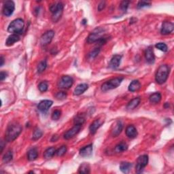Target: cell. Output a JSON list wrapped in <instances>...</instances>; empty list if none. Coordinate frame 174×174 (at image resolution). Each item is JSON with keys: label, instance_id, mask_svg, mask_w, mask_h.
I'll return each instance as SVG.
<instances>
[{"label": "cell", "instance_id": "1", "mask_svg": "<svg viewBox=\"0 0 174 174\" xmlns=\"http://www.w3.org/2000/svg\"><path fill=\"white\" fill-rule=\"evenodd\" d=\"M21 125L18 122H12L8 125L5 134V140L8 142H12L14 141L22 131Z\"/></svg>", "mask_w": 174, "mask_h": 174}, {"label": "cell", "instance_id": "2", "mask_svg": "<svg viewBox=\"0 0 174 174\" xmlns=\"http://www.w3.org/2000/svg\"><path fill=\"white\" fill-rule=\"evenodd\" d=\"M170 68L167 65H161L158 68L155 74V80L159 84H164L169 75Z\"/></svg>", "mask_w": 174, "mask_h": 174}, {"label": "cell", "instance_id": "3", "mask_svg": "<svg viewBox=\"0 0 174 174\" xmlns=\"http://www.w3.org/2000/svg\"><path fill=\"white\" fill-rule=\"evenodd\" d=\"M24 27V23L23 19L16 18L10 23L9 26L8 27V31L9 33H12V34L20 35L23 34Z\"/></svg>", "mask_w": 174, "mask_h": 174}, {"label": "cell", "instance_id": "4", "mask_svg": "<svg viewBox=\"0 0 174 174\" xmlns=\"http://www.w3.org/2000/svg\"><path fill=\"white\" fill-rule=\"evenodd\" d=\"M50 11L53 14L52 20L54 23H56L61 18L63 11V4L61 2L54 3L50 6Z\"/></svg>", "mask_w": 174, "mask_h": 174}, {"label": "cell", "instance_id": "5", "mask_svg": "<svg viewBox=\"0 0 174 174\" xmlns=\"http://www.w3.org/2000/svg\"><path fill=\"white\" fill-rule=\"evenodd\" d=\"M124 80V78L122 77H117L111 79L103 83L102 85V91L103 92H106L110 90L116 89L121 85L122 80Z\"/></svg>", "mask_w": 174, "mask_h": 174}, {"label": "cell", "instance_id": "6", "mask_svg": "<svg viewBox=\"0 0 174 174\" xmlns=\"http://www.w3.org/2000/svg\"><path fill=\"white\" fill-rule=\"evenodd\" d=\"M105 29L102 27H98V28L95 29L91 33V34L89 35L87 37V42L89 44H92L97 42L103 36H104Z\"/></svg>", "mask_w": 174, "mask_h": 174}, {"label": "cell", "instance_id": "7", "mask_svg": "<svg viewBox=\"0 0 174 174\" xmlns=\"http://www.w3.org/2000/svg\"><path fill=\"white\" fill-rule=\"evenodd\" d=\"M148 163V156L146 154L141 155L139 156L137 160V164L135 167L136 173H140L143 171L144 168L146 167V165Z\"/></svg>", "mask_w": 174, "mask_h": 174}, {"label": "cell", "instance_id": "8", "mask_svg": "<svg viewBox=\"0 0 174 174\" xmlns=\"http://www.w3.org/2000/svg\"><path fill=\"white\" fill-rule=\"evenodd\" d=\"M73 80L72 77L68 76H63L60 78L58 82V87L61 89H69L73 85Z\"/></svg>", "mask_w": 174, "mask_h": 174}, {"label": "cell", "instance_id": "9", "mask_svg": "<svg viewBox=\"0 0 174 174\" xmlns=\"http://www.w3.org/2000/svg\"><path fill=\"white\" fill-rule=\"evenodd\" d=\"M15 10V4L13 1H6L4 2V5H3L2 14L5 16H10L12 14L14 11Z\"/></svg>", "mask_w": 174, "mask_h": 174}, {"label": "cell", "instance_id": "10", "mask_svg": "<svg viewBox=\"0 0 174 174\" xmlns=\"http://www.w3.org/2000/svg\"><path fill=\"white\" fill-rule=\"evenodd\" d=\"M54 36V31L53 30H49V31L45 32L42 37L40 38V44L42 46H46L50 44L53 37Z\"/></svg>", "mask_w": 174, "mask_h": 174}, {"label": "cell", "instance_id": "11", "mask_svg": "<svg viewBox=\"0 0 174 174\" xmlns=\"http://www.w3.org/2000/svg\"><path fill=\"white\" fill-rule=\"evenodd\" d=\"M82 125L79 124H75V126L72 127V129L68 130L65 133V134L63 135V137L65 140H70V139L73 138L76 135H77L78 133L80 132V130L81 129Z\"/></svg>", "mask_w": 174, "mask_h": 174}, {"label": "cell", "instance_id": "12", "mask_svg": "<svg viewBox=\"0 0 174 174\" xmlns=\"http://www.w3.org/2000/svg\"><path fill=\"white\" fill-rule=\"evenodd\" d=\"M174 24L173 23L169 21H164L162 24L161 29H160V34L162 35H169L173 31Z\"/></svg>", "mask_w": 174, "mask_h": 174}, {"label": "cell", "instance_id": "13", "mask_svg": "<svg viewBox=\"0 0 174 174\" xmlns=\"http://www.w3.org/2000/svg\"><path fill=\"white\" fill-rule=\"evenodd\" d=\"M145 58L148 63L152 64L155 61V56L153 47L152 46H148L145 51Z\"/></svg>", "mask_w": 174, "mask_h": 174}, {"label": "cell", "instance_id": "14", "mask_svg": "<svg viewBox=\"0 0 174 174\" xmlns=\"http://www.w3.org/2000/svg\"><path fill=\"white\" fill-rule=\"evenodd\" d=\"M53 103V101L51 100H43L42 102H40L37 105L38 110L40 111L41 112L45 113L49 110V108L51 107Z\"/></svg>", "mask_w": 174, "mask_h": 174}, {"label": "cell", "instance_id": "15", "mask_svg": "<svg viewBox=\"0 0 174 174\" xmlns=\"http://www.w3.org/2000/svg\"><path fill=\"white\" fill-rule=\"evenodd\" d=\"M104 122V121H102L100 119H97L92 122L89 127V130L90 133L92 135H94L95 133L97 132V130L99 129V127L102 126V124Z\"/></svg>", "mask_w": 174, "mask_h": 174}, {"label": "cell", "instance_id": "16", "mask_svg": "<svg viewBox=\"0 0 174 174\" xmlns=\"http://www.w3.org/2000/svg\"><path fill=\"white\" fill-rule=\"evenodd\" d=\"M121 59L122 56L119 55V54H116V55L113 56L112 58L110 60L109 67L111 68V69H116V68H118L120 64H121Z\"/></svg>", "mask_w": 174, "mask_h": 174}, {"label": "cell", "instance_id": "17", "mask_svg": "<svg viewBox=\"0 0 174 174\" xmlns=\"http://www.w3.org/2000/svg\"><path fill=\"white\" fill-rule=\"evenodd\" d=\"M122 129H123V124L122 123V122L120 121H117L111 130V135L113 137H118L121 133Z\"/></svg>", "mask_w": 174, "mask_h": 174}, {"label": "cell", "instance_id": "18", "mask_svg": "<svg viewBox=\"0 0 174 174\" xmlns=\"http://www.w3.org/2000/svg\"><path fill=\"white\" fill-rule=\"evenodd\" d=\"M127 136L130 139H134L137 135V130L133 125H129L125 130Z\"/></svg>", "mask_w": 174, "mask_h": 174}, {"label": "cell", "instance_id": "19", "mask_svg": "<svg viewBox=\"0 0 174 174\" xmlns=\"http://www.w3.org/2000/svg\"><path fill=\"white\" fill-rule=\"evenodd\" d=\"M92 153V145H89L83 147L80 150V155L82 157H89L91 156Z\"/></svg>", "mask_w": 174, "mask_h": 174}, {"label": "cell", "instance_id": "20", "mask_svg": "<svg viewBox=\"0 0 174 174\" xmlns=\"http://www.w3.org/2000/svg\"><path fill=\"white\" fill-rule=\"evenodd\" d=\"M19 40H20V37H19V35L11 34L7 38L6 42H5V45H6L7 46H13L16 42H18Z\"/></svg>", "mask_w": 174, "mask_h": 174}, {"label": "cell", "instance_id": "21", "mask_svg": "<svg viewBox=\"0 0 174 174\" xmlns=\"http://www.w3.org/2000/svg\"><path fill=\"white\" fill-rule=\"evenodd\" d=\"M89 89V85L87 84H80L76 87L74 89V95H80L83 94L87 89Z\"/></svg>", "mask_w": 174, "mask_h": 174}, {"label": "cell", "instance_id": "22", "mask_svg": "<svg viewBox=\"0 0 174 174\" xmlns=\"http://www.w3.org/2000/svg\"><path fill=\"white\" fill-rule=\"evenodd\" d=\"M141 102V99L140 97H135L134 99H133L130 102H129L127 104V110H133L135 108H137V106L140 105Z\"/></svg>", "mask_w": 174, "mask_h": 174}, {"label": "cell", "instance_id": "23", "mask_svg": "<svg viewBox=\"0 0 174 174\" xmlns=\"http://www.w3.org/2000/svg\"><path fill=\"white\" fill-rule=\"evenodd\" d=\"M132 168V164L129 162H122L120 165V170H121L122 173H129Z\"/></svg>", "mask_w": 174, "mask_h": 174}, {"label": "cell", "instance_id": "24", "mask_svg": "<svg viewBox=\"0 0 174 174\" xmlns=\"http://www.w3.org/2000/svg\"><path fill=\"white\" fill-rule=\"evenodd\" d=\"M162 96L160 95V92H154V93L152 94L149 97L150 102L151 103H154V104H156V103H159L160 100H161Z\"/></svg>", "mask_w": 174, "mask_h": 174}, {"label": "cell", "instance_id": "25", "mask_svg": "<svg viewBox=\"0 0 174 174\" xmlns=\"http://www.w3.org/2000/svg\"><path fill=\"white\" fill-rule=\"evenodd\" d=\"M141 88V84L137 80L132 81L129 86V91L130 92H135L140 90Z\"/></svg>", "mask_w": 174, "mask_h": 174}, {"label": "cell", "instance_id": "26", "mask_svg": "<svg viewBox=\"0 0 174 174\" xmlns=\"http://www.w3.org/2000/svg\"><path fill=\"white\" fill-rule=\"evenodd\" d=\"M38 156V152L36 148H31L27 152V159L30 161H33L37 159Z\"/></svg>", "mask_w": 174, "mask_h": 174}, {"label": "cell", "instance_id": "27", "mask_svg": "<svg viewBox=\"0 0 174 174\" xmlns=\"http://www.w3.org/2000/svg\"><path fill=\"white\" fill-rule=\"evenodd\" d=\"M54 154H56V149L54 147H50L46 149L44 152V158L46 159H50L54 156Z\"/></svg>", "mask_w": 174, "mask_h": 174}, {"label": "cell", "instance_id": "28", "mask_svg": "<svg viewBox=\"0 0 174 174\" xmlns=\"http://www.w3.org/2000/svg\"><path fill=\"white\" fill-rule=\"evenodd\" d=\"M127 149H128L127 144L124 142H121L116 146L114 150H115L116 153H121V152L126 151Z\"/></svg>", "mask_w": 174, "mask_h": 174}, {"label": "cell", "instance_id": "29", "mask_svg": "<svg viewBox=\"0 0 174 174\" xmlns=\"http://www.w3.org/2000/svg\"><path fill=\"white\" fill-rule=\"evenodd\" d=\"M90 165L87 163H83L80 165V167H79L78 172L80 173H89L91 172L90 171Z\"/></svg>", "mask_w": 174, "mask_h": 174}, {"label": "cell", "instance_id": "30", "mask_svg": "<svg viewBox=\"0 0 174 174\" xmlns=\"http://www.w3.org/2000/svg\"><path fill=\"white\" fill-rule=\"evenodd\" d=\"M13 159V154L11 150H8L2 158V161L4 163H10Z\"/></svg>", "mask_w": 174, "mask_h": 174}, {"label": "cell", "instance_id": "31", "mask_svg": "<svg viewBox=\"0 0 174 174\" xmlns=\"http://www.w3.org/2000/svg\"><path fill=\"white\" fill-rule=\"evenodd\" d=\"M46 67H47V61H46V60H43V61H41L37 65V72L39 73H41L43 72H44Z\"/></svg>", "mask_w": 174, "mask_h": 174}, {"label": "cell", "instance_id": "32", "mask_svg": "<svg viewBox=\"0 0 174 174\" xmlns=\"http://www.w3.org/2000/svg\"><path fill=\"white\" fill-rule=\"evenodd\" d=\"M85 122V118L83 114H78L74 118V124H79V125H82L84 122Z\"/></svg>", "mask_w": 174, "mask_h": 174}, {"label": "cell", "instance_id": "33", "mask_svg": "<svg viewBox=\"0 0 174 174\" xmlns=\"http://www.w3.org/2000/svg\"><path fill=\"white\" fill-rule=\"evenodd\" d=\"M42 134H43V133L42 130H41L40 129H38V128H37V129H35L34 130V133H33L32 140L34 141L39 140V139L42 136Z\"/></svg>", "mask_w": 174, "mask_h": 174}, {"label": "cell", "instance_id": "34", "mask_svg": "<svg viewBox=\"0 0 174 174\" xmlns=\"http://www.w3.org/2000/svg\"><path fill=\"white\" fill-rule=\"evenodd\" d=\"M100 52V47L95 48L94 50H92L91 53L89 54V59H93L96 57L98 54H99Z\"/></svg>", "mask_w": 174, "mask_h": 174}, {"label": "cell", "instance_id": "35", "mask_svg": "<svg viewBox=\"0 0 174 174\" xmlns=\"http://www.w3.org/2000/svg\"><path fill=\"white\" fill-rule=\"evenodd\" d=\"M48 89V84L46 82H42L38 85V89L42 92H44L47 91Z\"/></svg>", "mask_w": 174, "mask_h": 174}, {"label": "cell", "instance_id": "36", "mask_svg": "<svg viewBox=\"0 0 174 174\" xmlns=\"http://www.w3.org/2000/svg\"><path fill=\"white\" fill-rule=\"evenodd\" d=\"M66 152H67V146H62L61 147H60L58 150H56V154L58 156H63L65 153H66Z\"/></svg>", "mask_w": 174, "mask_h": 174}, {"label": "cell", "instance_id": "37", "mask_svg": "<svg viewBox=\"0 0 174 174\" xmlns=\"http://www.w3.org/2000/svg\"><path fill=\"white\" fill-rule=\"evenodd\" d=\"M155 47H156L157 49H159V50H161L163 52H167L168 50V47L165 44V43H162V42H159V43H157L156 45H155Z\"/></svg>", "mask_w": 174, "mask_h": 174}, {"label": "cell", "instance_id": "38", "mask_svg": "<svg viewBox=\"0 0 174 174\" xmlns=\"http://www.w3.org/2000/svg\"><path fill=\"white\" fill-rule=\"evenodd\" d=\"M61 116V111L59 110H56L53 111V114H52L51 118L53 121H57V120H59Z\"/></svg>", "mask_w": 174, "mask_h": 174}, {"label": "cell", "instance_id": "39", "mask_svg": "<svg viewBox=\"0 0 174 174\" xmlns=\"http://www.w3.org/2000/svg\"><path fill=\"white\" fill-rule=\"evenodd\" d=\"M151 5V3L149 2H145V1H141L140 2L137 4V8L140 9V8H146V7H148L150 6Z\"/></svg>", "mask_w": 174, "mask_h": 174}, {"label": "cell", "instance_id": "40", "mask_svg": "<svg viewBox=\"0 0 174 174\" xmlns=\"http://www.w3.org/2000/svg\"><path fill=\"white\" fill-rule=\"evenodd\" d=\"M129 4H130V2H128V1L122 2L121 5H120V8H121V9L123 11V12H126L128 7H129Z\"/></svg>", "mask_w": 174, "mask_h": 174}, {"label": "cell", "instance_id": "41", "mask_svg": "<svg viewBox=\"0 0 174 174\" xmlns=\"http://www.w3.org/2000/svg\"><path fill=\"white\" fill-rule=\"evenodd\" d=\"M55 97L57 99L59 100H62V99H65V98L67 97V93H65V92H58L55 95Z\"/></svg>", "mask_w": 174, "mask_h": 174}, {"label": "cell", "instance_id": "42", "mask_svg": "<svg viewBox=\"0 0 174 174\" xmlns=\"http://www.w3.org/2000/svg\"><path fill=\"white\" fill-rule=\"evenodd\" d=\"M7 76L8 73L5 72H4V71H2L1 73H0V80H1V81H4L7 78Z\"/></svg>", "mask_w": 174, "mask_h": 174}, {"label": "cell", "instance_id": "43", "mask_svg": "<svg viewBox=\"0 0 174 174\" xmlns=\"http://www.w3.org/2000/svg\"><path fill=\"white\" fill-rule=\"evenodd\" d=\"M105 5H106L105 2H101L100 4H99V5H98V10H99V11L103 10L105 8Z\"/></svg>", "mask_w": 174, "mask_h": 174}, {"label": "cell", "instance_id": "44", "mask_svg": "<svg viewBox=\"0 0 174 174\" xmlns=\"http://www.w3.org/2000/svg\"><path fill=\"white\" fill-rule=\"evenodd\" d=\"M0 61H1V64H0V66L2 67L4 64V58L2 55L1 56V58H0Z\"/></svg>", "mask_w": 174, "mask_h": 174}, {"label": "cell", "instance_id": "45", "mask_svg": "<svg viewBox=\"0 0 174 174\" xmlns=\"http://www.w3.org/2000/svg\"><path fill=\"white\" fill-rule=\"evenodd\" d=\"M57 140H58V136L57 135H54L53 137L51 139V141L52 142H54V141H56Z\"/></svg>", "mask_w": 174, "mask_h": 174}, {"label": "cell", "instance_id": "46", "mask_svg": "<svg viewBox=\"0 0 174 174\" xmlns=\"http://www.w3.org/2000/svg\"><path fill=\"white\" fill-rule=\"evenodd\" d=\"M164 106H165V108H168V107H169V104L168 103H166Z\"/></svg>", "mask_w": 174, "mask_h": 174}, {"label": "cell", "instance_id": "47", "mask_svg": "<svg viewBox=\"0 0 174 174\" xmlns=\"http://www.w3.org/2000/svg\"><path fill=\"white\" fill-rule=\"evenodd\" d=\"M86 21L85 20V19H84V20L82 21V23L83 24H85L86 23Z\"/></svg>", "mask_w": 174, "mask_h": 174}]
</instances>
